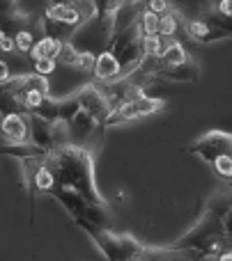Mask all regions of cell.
<instances>
[{
	"mask_svg": "<svg viewBox=\"0 0 232 261\" xmlns=\"http://www.w3.org/2000/svg\"><path fill=\"white\" fill-rule=\"evenodd\" d=\"M46 167L55 179V188H67L72 193L81 195L87 204L108 211V202L99 193L95 181V161L87 149L78 144H64L44 156Z\"/></svg>",
	"mask_w": 232,
	"mask_h": 261,
	"instance_id": "cell-1",
	"label": "cell"
},
{
	"mask_svg": "<svg viewBox=\"0 0 232 261\" xmlns=\"http://www.w3.org/2000/svg\"><path fill=\"white\" fill-rule=\"evenodd\" d=\"M170 250L182 252L193 257V261H202V259H216L221 252L228 250V236L221 229V220L214 213L205 211L202 218L187 231L182 234Z\"/></svg>",
	"mask_w": 232,
	"mask_h": 261,
	"instance_id": "cell-2",
	"label": "cell"
},
{
	"mask_svg": "<svg viewBox=\"0 0 232 261\" xmlns=\"http://www.w3.org/2000/svg\"><path fill=\"white\" fill-rule=\"evenodd\" d=\"M76 225L90 236L92 243L99 248V252L108 261H131L145 250V245L138 239H133L131 234H118L110 227L92 225L90 220H81Z\"/></svg>",
	"mask_w": 232,
	"mask_h": 261,
	"instance_id": "cell-3",
	"label": "cell"
},
{
	"mask_svg": "<svg viewBox=\"0 0 232 261\" xmlns=\"http://www.w3.org/2000/svg\"><path fill=\"white\" fill-rule=\"evenodd\" d=\"M28 124H30V144L37 147L39 151L49 153L58 147L69 144V124L64 122H44L37 115H28Z\"/></svg>",
	"mask_w": 232,
	"mask_h": 261,
	"instance_id": "cell-4",
	"label": "cell"
},
{
	"mask_svg": "<svg viewBox=\"0 0 232 261\" xmlns=\"http://www.w3.org/2000/svg\"><path fill=\"white\" fill-rule=\"evenodd\" d=\"M164 108H166V101L164 99H159V96H143V99L129 101V103L115 108L113 113L108 115V119L104 122V126L110 128V126H120V124L133 122V119L150 117V115L161 113Z\"/></svg>",
	"mask_w": 232,
	"mask_h": 261,
	"instance_id": "cell-5",
	"label": "cell"
},
{
	"mask_svg": "<svg viewBox=\"0 0 232 261\" xmlns=\"http://www.w3.org/2000/svg\"><path fill=\"white\" fill-rule=\"evenodd\" d=\"M189 151L193 156L202 158L205 163H214L216 158L230 156L232 158V133L225 130H207L205 135H200L198 140H193L189 144Z\"/></svg>",
	"mask_w": 232,
	"mask_h": 261,
	"instance_id": "cell-6",
	"label": "cell"
},
{
	"mask_svg": "<svg viewBox=\"0 0 232 261\" xmlns=\"http://www.w3.org/2000/svg\"><path fill=\"white\" fill-rule=\"evenodd\" d=\"M28 85V73L23 76H9L5 83H0V115L9 117V115H30L23 103V94H26Z\"/></svg>",
	"mask_w": 232,
	"mask_h": 261,
	"instance_id": "cell-7",
	"label": "cell"
},
{
	"mask_svg": "<svg viewBox=\"0 0 232 261\" xmlns=\"http://www.w3.org/2000/svg\"><path fill=\"white\" fill-rule=\"evenodd\" d=\"M74 94H76L78 106H81L83 113H87L97 124L104 126L108 115L113 113V106H110V101L106 99V94L101 92L99 83H87V85H83L81 90H76Z\"/></svg>",
	"mask_w": 232,
	"mask_h": 261,
	"instance_id": "cell-8",
	"label": "cell"
},
{
	"mask_svg": "<svg viewBox=\"0 0 232 261\" xmlns=\"http://www.w3.org/2000/svg\"><path fill=\"white\" fill-rule=\"evenodd\" d=\"M0 133H3L5 142L9 144H30V124H28V115H9L3 117L0 122Z\"/></svg>",
	"mask_w": 232,
	"mask_h": 261,
	"instance_id": "cell-9",
	"label": "cell"
},
{
	"mask_svg": "<svg viewBox=\"0 0 232 261\" xmlns=\"http://www.w3.org/2000/svg\"><path fill=\"white\" fill-rule=\"evenodd\" d=\"M184 30L198 44H214V41H223L230 39L228 32L214 28L212 23H207L205 18H193V21H184Z\"/></svg>",
	"mask_w": 232,
	"mask_h": 261,
	"instance_id": "cell-10",
	"label": "cell"
},
{
	"mask_svg": "<svg viewBox=\"0 0 232 261\" xmlns=\"http://www.w3.org/2000/svg\"><path fill=\"white\" fill-rule=\"evenodd\" d=\"M159 81H175V83H198L200 81V64L198 60L189 58L187 62L177 64V67H164L156 73Z\"/></svg>",
	"mask_w": 232,
	"mask_h": 261,
	"instance_id": "cell-11",
	"label": "cell"
},
{
	"mask_svg": "<svg viewBox=\"0 0 232 261\" xmlns=\"http://www.w3.org/2000/svg\"><path fill=\"white\" fill-rule=\"evenodd\" d=\"M44 18L55 23H62V25H81V14H78L76 5L74 3H49L44 9Z\"/></svg>",
	"mask_w": 232,
	"mask_h": 261,
	"instance_id": "cell-12",
	"label": "cell"
},
{
	"mask_svg": "<svg viewBox=\"0 0 232 261\" xmlns=\"http://www.w3.org/2000/svg\"><path fill=\"white\" fill-rule=\"evenodd\" d=\"M143 9H145V5L143 3H122L120 5L118 14L113 16V37L120 35V32H124L127 28L141 23ZM113 37H110V39H113Z\"/></svg>",
	"mask_w": 232,
	"mask_h": 261,
	"instance_id": "cell-13",
	"label": "cell"
},
{
	"mask_svg": "<svg viewBox=\"0 0 232 261\" xmlns=\"http://www.w3.org/2000/svg\"><path fill=\"white\" fill-rule=\"evenodd\" d=\"M92 73H95V78L99 83H110V81H115V78H120V73H122V67H120L118 58H115L113 53L104 50V53L97 55V62H95V69H92Z\"/></svg>",
	"mask_w": 232,
	"mask_h": 261,
	"instance_id": "cell-14",
	"label": "cell"
},
{
	"mask_svg": "<svg viewBox=\"0 0 232 261\" xmlns=\"http://www.w3.org/2000/svg\"><path fill=\"white\" fill-rule=\"evenodd\" d=\"M62 44L64 41H55V39H51V37H39L30 50V58L35 60V62L37 60H55V62H58V55H60Z\"/></svg>",
	"mask_w": 232,
	"mask_h": 261,
	"instance_id": "cell-15",
	"label": "cell"
},
{
	"mask_svg": "<svg viewBox=\"0 0 232 261\" xmlns=\"http://www.w3.org/2000/svg\"><path fill=\"white\" fill-rule=\"evenodd\" d=\"M159 60H161V64H164V67H177V64L187 62L189 53L184 50V46L179 44V41L168 39L164 44V50H161V58Z\"/></svg>",
	"mask_w": 232,
	"mask_h": 261,
	"instance_id": "cell-16",
	"label": "cell"
},
{
	"mask_svg": "<svg viewBox=\"0 0 232 261\" xmlns=\"http://www.w3.org/2000/svg\"><path fill=\"white\" fill-rule=\"evenodd\" d=\"M179 25H182V14L177 9H168L159 21V37L161 39H173L177 35Z\"/></svg>",
	"mask_w": 232,
	"mask_h": 261,
	"instance_id": "cell-17",
	"label": "cell"
},
{
	"mask_svg": "<svg viewBox=\"0 0 232 261\" xmlns=\"http://www.w3.org/2000/svg\"><path fill=\"white\" fill-rule=\"evenodd\" d=\"M81 113V106H78V99H76V94H67V96H62V99H58V115H60V122H64V124H69L76 115Z\"/></svg>",
	"mask_w": 232,
	"mask_h": 261,
	"instance_id": "cell-18",
	"label": "cell"
},
{
	"mask_svg": "<svg viewBox=\"0 0 232 261\" xmlns=\"http://www.w3.org/2000/svg\"><path fill=\"white\" fill-rule=\"evenodd\" d=\"M97 126H99V124H97L87 113H83V110L72 119V122H69V130H74L76 135H83V138H87V135H90Z\"/></svg>",
	"mask_w": 232,
	"mask_h": 261,
	"instance_id": "cell-19",
	"label": "cell"
},
{
	"mask_svg": "<svg viewBox=\"0 0 232 261\" xmlns=\"http://www.w3.org/2000/svg\"><path fill=\"white\" fill-rule=\"evenodd\" d=\"M32 115H37V117H41L44 122L53 124V122H60V115H58V99L55 96H46L44 101H41V106L35 110Z\"/></svg>",
	"mask_w": 232,
	"mask_h": 261,
	"instance_id": "cell-20",
	"label": "cell"
},
{
	"mask_svg": "<svg viewBox=\"0 0 232 261\" xmlns=\"http://www.w3.org/2000/svg\"><path fill=\"white\" fill-rule=\"evenodd\" d=\"M159 21H161V16H156V14H152V12H147V9H143V16H141L143 37H154V35H159Z\"/></svg>",
	"mask_w": 232,
	"mask_h": 261,
	"instance_id": "cell-21",
	"label": "cell"
},
{
	"mask_svg": "<svg viewBox=\"0 0 232 261\" xmlns=\"http://www.w3.org/2000/svg\"><path fill=\"white\" fill-rule=\"evenodd\" d=\"M166 41L159 35L154 37H143V50H145L147 58H161V50H164Z\"/></svg>",
	"mask_w": 232,
	"mask_h": 261,
	"instance_id": "cell-22",
	"label": "cell"
},
{
	"mask_svg": "<svg viewBox=\"0 0 232 261\" xmlns=\"http://www.w3.org/2000/svg\"><path fill=\"white\" fill-rule=\"evenodd\" d=\"M78 50L74 48L72 44H69V41H64L62 44V48H60V55H58V62H62L64 67H74L76 69L78 67Z\"/></svg>",
	"mask_w": 232,
	"mask_h": 261,
	"instance_id": "cell-23",
	"label": "cell"
},
{
	"mask_svg": "<svg viewBox=\"0 0 232 261\" xmlns=\"http://www.w3.org/2000/svg\"><path fill=\"white\" fill-rule=\"evenodd\" d=\"M35 37H32V30H21L14 35V46H16V50H21V53H28L30 55L32 46H35Z\"/></svg>",
	"mask_w": 232,
	"mask_h": 261,
	"instance_id": "cell-24",
	"label": "cell"
},
{
	"mask_svg": "<svg viewBox=\"0 0 232 261\" xmlns=\"http://www.w3.org/2000/svg\"><path fill=\"white\" fill-rule=\"evenodd\" d=\"M212 167H214V172L221 176V179L225 181H232V158L230 156H223V158H216L214 163H212Z\"/></svg>",
	"mask_w": 232,
	"mask_h": 261,
	"instance_id": "cell-25",
	"label": "cell"
},
{
	"mask_svg": "<svg viewBox=\"0 0 232 261\" xmlns=\"http://www.w3.org/2000/svg\"><path fill=\"white\" fill-rule=\"evenodd\" d=\"M55 67H58V62L55 60H37L35 62V73L37 76H49V73L55 71Z\"/></svg>",
	"mask_w": 232,
	"mask_h": 261,
	"instance_id": "cell-26",
	"label": "cell"
},
{
	"mask_svg": "<svg viewBox=\"0 0 232 261\" xmlns=\"http://www.w3.org/2000/svg\"><path fill=\"white\" fill-rule=\"evenodd\" d=\"M95 62H97V55L95 53H81L78 55V67L81 71H92L95 69Z\"/></svg>",
	"mask_w": 232,
	"mask_h": 261,
	"instance_id": "cell-27",
	"label": "cell"
},
{
	"mask_svg": "<svg viewBox=\"0 0 232 261\" xmlns=\"http://www.w3.org/2000/svg\"><path fill=\"white\" fill-rule=\"evenodd\" d=\"M145 9L152 14H156V16H164V14L170 9V5L166 3V0H152V3H145Z\"/></svg>",
	"mask_w": 232,
	"mask_h": 261,
	"instance_id": "cell-28",
	"label": "cell"
},
{
	"mask_svg": "<svg viewBox=\"0 0 232 261\" xmlns=\"http://www.w3.org/2000/svg\"><path fill=\"white\" fill-rule=\"evenodd\" d=\"M214 12L219 14V16L230 18L232 21V0H219V3L214 5Z\"/></svg>",
	"mask_w": 232,
	"mask_h": 261,
	"instance_id": "cell-29",
	"label": "cell"
},
{
	"mask_svg": "<svg viewBox=\"0 0 232 261\" xmlns=\"http://www.w3.org/2000/svg\"><path fill=\"white\" fill-rule=\"evenodd\" d=\"M221 229H223V234L228 236V239L232 236V206L221 216Z\"/></svg>",
	"mask_w": 232,
	"mask_h": 261,
	"instance_id": "cell-30",
	"label": "cell"
},
{
	"mask_svg": "<svg viewBox=\"0 0 232 261\" xmlns=\"http://www.w3.org/2000/svg\"><path fill=\"white\" fill-rule=\"evenodd\" d=\"M0 50H5V53H12V50H16V46H14V39H12V37H5L3 44H0Z\"/></svg>",
	"mask_w": 232,
	"mask_h": 261,
	"instance_id": "cell-31",
	"label": "cell"
},
{
	"mask_svg": "<svg viewBox=\"0 0 232 261\" xmlns=\"http://www.w3.org/2000/svg\"><path fill=\"white\" fill-rule=\"evenodd\" d=\"M7 78H9V67H7V62L0 60V83H5Z\"/></svg>",
	"mask_w": 232,
	"mask_h": 261,
	"instance_id": "cell-32",
	"label": "cell"
},
{
	"mask_svg": "<svg viewBox=\"0 0 232 261\" xmlns=\"http://www.w3.org/2000/svg\"><path fill=\"white\" fill-rule=\"evenodd\" d=\"M216 261H232V250H225V252H221Z\"/></svg>",
	"mask_w": 232,
	"mask_h": 261,
	"instance_id": "cell-33",
	"label": "cell"
},
{
	"mask_svg": "<svg viewBox=\"0 0 232 261\" xmlns=\"http://www.w3.org/2000/svg\"><path fill=\"white\" fill-rule=\"evenodd\" d=\"M5 37H7V35H5V32L0 30V44H3V39H5Z\"/></svg>",
	"mask_w": 232,
	"mask_h": 261,
	"instance_id": "cell-34",
	"label": "cell"
},
{
	"mask_svg": "<svg viewBox=\"0 0 232 261\" xmlns=\"http://www.w3.org/2000/svg\"><path fill=\"white\" fill-rule=\"evenodd\" d=\"M228 250H232V236L228 239Z\"/></svg>",
	"mask_w": 232,
	"mask_h": 261,
	"instance_id": "cell-35",
	"label": "cell"
}]
</instances>
